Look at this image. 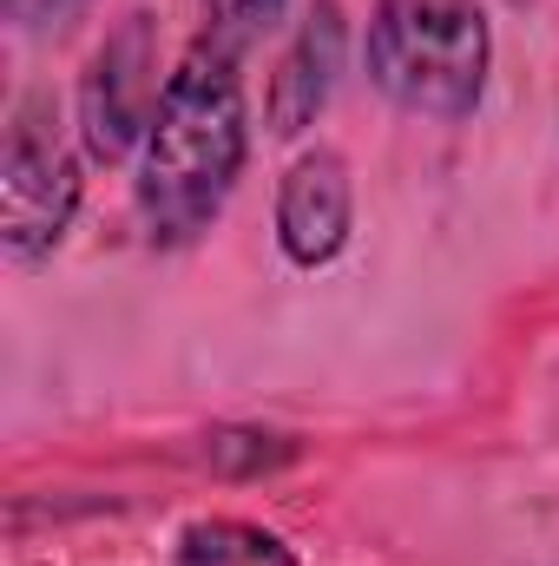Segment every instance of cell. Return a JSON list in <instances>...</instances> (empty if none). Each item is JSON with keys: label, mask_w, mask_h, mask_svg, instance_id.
I'll list each match as a JSON object with an SVG mask.
<instances>
[{"label": "cell", "mask_w": 559, "mask_h": 566, "mask_svg": "<svg viewBox=\"0 0 559 566\" xmlns=\"http://www.w3.org/2000/svg\"><path fill=\"white\" fill-rule=\"evenodd\" d=\"M238 53L231 46H198L184 53V66L165 80V99L151 113L139 158V218L158 244H184L198 238L251 151V126H244V86H238Z\"/></svg>", "instance_id": "6da1fadb"}, {"label": "cell", "mask_w": 559, "mask_h": 566, "mask_svg": "<svg viewBox=\"0 0 559 566\" xmlns=\"http://www.w3.org/2000/svg\"><path fill=\"white\" fill-rule=\"evenodd\" d=\"M487 13L481 0H376L369 80L415 119H467L487 93Z\"/></svg>", "instance_id": "7a4b0ae2"}, {"label": "cell", "mask_w": 559, "mask_h": 566, "mask_svg": "<svg viewBox=\"0 0 559 566\" xmlns=\"http://www.w3.org/2000/svg\"><path fill=\"white\" fill-rule=\"evenodd\" d=\"M80 211V158L60 145L53 119L33 106L13 113L0 158V244L13 264H40Z\"/></svg>", "instance_id": "3957f363"}, {"label": "cell", "mask_w": 559, "mask_h": 566, "mask_svg": "<svg viewBox=\"0 0 559 566\" xmlns=\"http://www.w3.org/2000/svg\"><path fill=\"white\" fill-rule=\"evenodd\" d=\"M158 53H151V20L126 13V27L93 53L86 80H80V133L93 158H126L133 145H145L151 113H158Z\"/></svg>", "instance_id": "277c9868"}, {"label": "cell", "mask_w": 559, "mask_h": 566, "mask_svg": "<svg viewBox=\"0 0 559 566\" xmlns=\"http://www.w3.org/2000/svg\"><path fill=\"white\" fill-rule=\"evenodd\" d=\"M349 224H356V185H349V165L336 151H303L289 171H283L277 191V244L296 271H323L342 258L349 244Z\"/></svg>", "instance_id": "5b68a950"}, {"label": "cell", "mask_w": 559, "mask_h": 566, "mask_svg": "<svg viewBox=\"0 0 559 566\" xmlns=\"http://www.w3.org/2000/svg\"><path fill=\"white\" fill-rule=\"evenodd\" d=\"M336 66H342V13H336V0H316L271 80V133L296 139L303 126H316V113L329 106Z\"/></svg>", "instance_id": "8992f818"}, {"label": "cell", "mask_w": 559, "mask_h": 566, "mask_svg": "<svg viewBox=\"0 0 559 566\" xmlns=\"http://www.w3.org/2000/svg\"><path fill=\"white\" fill-rule=\"evenodd\" d=\"M178 566H303L277 534L251 521H198L178 541Z\"/></svg>", "instance_id": "52a82bcc"}, {"label": "cell", "mask_w": 559, "mask_h": 566, "mask_svg": "<svg viewBox=\"0 0 559 566\" xmlns=\"http://www.w3.org/2000/svg\"><path fill=\"white\" fill-rule=\"evenodd\" d=\"M283 13V0H204V20H211V40L218 46H244V40H257L271 20Z\"/></svg>", "instance_id": "ba28073f"}, {"label": "cell", "mask_w": 559, "mask_h": 566, "mask_svg": "<svg viewBox=\"0 0 559 566\" xmlns=\"http://www.w3.org/2000/svg\"><path fill=\"white\" fill-rule=\"evenodd\" d=\"M7 7V20H20V27H53V20H66L80 0H0Z\"/></svg>", "instance_id": "9c48e42d"}]
</instances>
